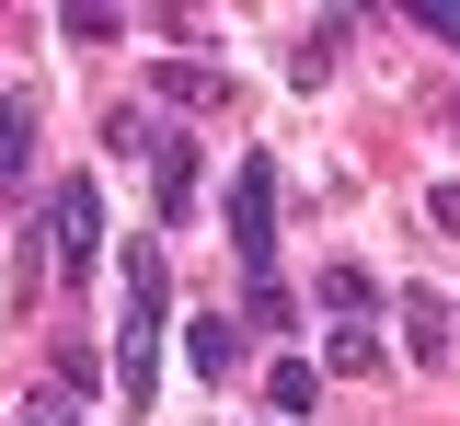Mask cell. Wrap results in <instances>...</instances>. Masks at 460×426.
Here are the masks:
<instances>
[{
  "label": "cell",
  "instance_id": "obj_1",
  "mask_svg": "<svg viewBox=\"0 0 460 426\" xmlns=\"http://www.w3.org/2000/svg\"><path fill=\"white\" fill-rule=\"evenodd\" d=\"M162 334H172V265L162 243H127V334H115V404L150 415L162 392Z\"/></svg>",
  "mask_w": 460,
  "mask_h": 426
},
{
  "label": "cell",
  "instance_id": "obj_2",
  "mask_svg": "<svg viewBox=\"0 0 460 426\" xmlns=\"http://www.w3.org/2000/svg\"><path fill=\"white\" fill-rule=\"evenodd\" d=\"M93 253H104V196L93 173H69L47 196V277H93Z\"/></svg>",
  "mask_w": 460,
  "mask_h": 426
},
{
  "label": "cell",
  "instance_id": "obj_3",
  "mask_svg": "<svg viewBox=\"0 0 460 426\" xmlns=\"http://www.w3.org/2000/svg\"><path fill=\"white\" fill-rule=\"evenodd\" d=\"M230 253L253 277H277V162H242V184H230Z\"/></svg>",
  "mask_w": 460,
  "mask_h": 426
},
{
  "label": "cell",
  "instance_id": "obj_4",
  "mask_svg": "<svg viewBox=\"0 0 460 426\" xmlns=\"http://www.w3.org/2000/svg\"><path fill=\"white\" fill-rule=\"evenodd\" d=\"M449 334H460V323H449V300H438V288H402V346H414L426 368L449 358Z\"/></svg>",
  "mask_w": 460,
  "mask_h": 426
},
{
  "label": "cell",
  "instance_id": "obj_5",
  "mask_svg": "<svg viewBox=\"0 0 460 426\" xmlns=\"http://www.w3.org/2000/svg\"><path fill=\"white\" fill-rule=\"evenodd\" d=\"M184 358L208 368V380H230V368H242V323H230V311H196V323H184Z\"/></svg>",
  "mask_w": 460,
  "mask_h": 426
},
{
  "label": "cell",
  "instance_id": "obj_6",
  "mask_svg": "<svg viewBox=\"0 0 460 426\" xmlns=\"http://www.w3.org/2000/svg\"><path fill=\"white\" fill-rule=\"evenodd\" d=\"M150 173H162V231H184V208H196V138H162Z\"/></svg>",
  "mask_w": 460,
  "mask_h": 426
},
{
  "label": "cell",
  "instance_id": "obj_7",
  "mask_svg": "<svg viewBox=\"0 0 460 426\" xmlns=\"http://www.w3.org/2000/svg\"><path fill=\"white\" fill-rule=\"evenodd\" d=\"M23 173H35V104H23V93H0V196H12Z\"/></svg>",
  "mask_w": 460,
  "mask_h": 426
},
{
  "label": "cell",
  "instance_id": "obj_8",
  "mask_svg": "<svg viewBox=\"0 0 460 426\" xmlns=\"http://www.w3.org/2000/svg\"><path fill=\"white\" fill-rule=\"evenodd\" d=\"M334 47H345V12H323V23H311V47L288 58V81H299V93H323V81H334Z\"/></svg>",
  "mask_w": 460,
  "mask_h": 426
},
{
  "label": "cell",
  "instance_id": "obj_9",
  "mask_svg": "<svg viewBox=\"0 0 460 426\" xmlns=\"http://www.w3.org/2000/svg\"><path fill=\"white\" fill-rule=\"evenodd\" d=\"M323 311H334V323H368V311H380L368 265H323Z\"/></svg>",
  "mask_w": 460,
  "mask_h": 426
},
{
  "label": "cell",
  "instance_id": "obj_10",
  "mask_svg": "<svg viewBox=\"0 0 460 426\" xmlns=\"http://www.w3.org/2000/svg\"><path fill=\"white\" fill-rule=\"evenodd\" d=\"M265 392H277V415H311V404H323V368H311V358H277Z\"/></svg>",
  "mask_w": 460,
  "mask_h": 426
},
{
  "label": "cell",
  "instance_id": "obj_11",
  "mask_svg": "<svg viewBox=\"0 0 460 426\" xmlns=\"http://www.w3.org/2000/svg\"><path fill=\"white\" fill-rule=\"evenodd\" d=\"M323 368H345V380H368V368H380V334H368V323H334V346H323Z\"/></svg>",
  "mask_w": 460,
  "mask_h": 426
},
{
  "label": "cell",
  "instance_id": "obj_12",
  "mask_svg": "<svg viewBox=\"0 0 460 426\" xmlns=\"http://www.w3.org/2000/svg\"><path fill=\"white\" fill-rule=\"evenodd\" d=\"M150 81H162L172 104H219V69H184V58H150Z\"/></svg>",
  "mask_w": 460,
  "mask_h": 426
},
{
  "label": "cell",
  "instance_id": "obj_13",
  "mask_svg": "<svg viewBox=\"0 0 460 426\" xmlns=\"http://www.w3.org/2000/svg\"><path fill=\"white\" fill-rule=\"evenodd\" d=\"M58 35H69V47H104V35H127V12H104V0H93V12H58Z\"/></svg>",
  "mask_w": 460,
  "mask_h": 426
},
{
  "label": "cell",
  "instance_id": "obj_14",
  "mask_svg": "<svg viewBox=\"0 0 460 426\" xmlns=\"http://www.w3.org/2000/svg\"><path fill=\"white\" fill-rule=\"evenodd\" d=\"M414 23H426L438 47H460V0H414Z\"/></svg>",
  "mask_w": 460,
  "mask_h": 426
},
{
  "label": "cell",
  "instance_id": "obj_15",
  "mask_svg": "<svg viewBox=\"0 0 460 426\" xmlns=\"http://www.w3.org/2000/svg\"><path fill=\"white\" fill-rule=\"evenodd\" d=\"M426 219H438V231L460 243V184H438V196H426Z\"/></svg>",
  "mask_w": 460,
  "mask_h": 426
},
{
  "label": "cell",
  "instance_id": "obj_16",
  "mask_svg": "<svg viewBox=\"0 0 460 426\" xmlns=\"http://www.w3.org/2000/svg\"><path fill=\"white\" fill-rule=\"evenodd\" d=\"M12 426H69V404H58V392H47V404H23V415H12Z\"/></svg>",
  "mask_w": 460,
  "mask_h": 426
}]
</instances>
